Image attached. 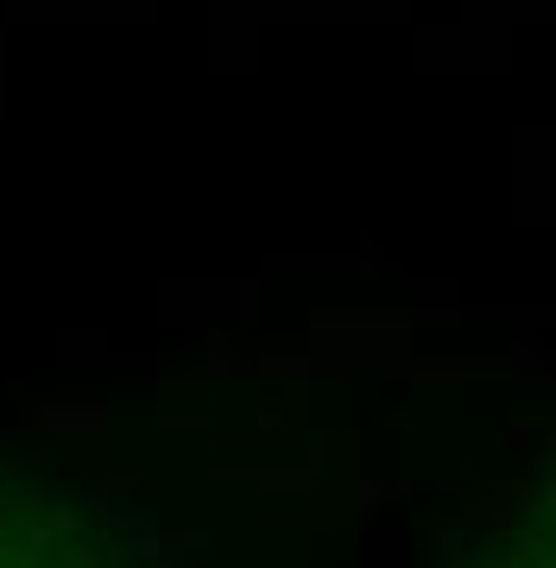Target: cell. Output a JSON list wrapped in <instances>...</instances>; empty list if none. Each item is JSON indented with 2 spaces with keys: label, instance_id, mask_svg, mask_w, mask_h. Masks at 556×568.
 Wrapping results in <instances>:
<instances>
[{
  "label": "cell",
  "instance_id": "7a4b0ae2",
  "mask_svg": "<svg viewBox=\"0 0 556 568\" xmlns=\"http://www.w3.org/2000/svg\"><path fill=\"white\" fill-rule=\"evenodd\" d=\"M468 568H556V461L538 474L531 499L519 505V518H512Z\"/></svg>",
  "mask_w": 556,
  "mask_h": 568
},
{
  "label": "cell",
  "instance_id": "6da1fadb",
  "mask_svg": "<svg viewBox=\"0 0 556 568\" xmlns=\"http://www.w3.org/2000/svg\"><path fill=\"white\" fill-rule=\"evenodd\" d=\"M0 568H177L139 512L26 474L0 480Z\"/></svg>",
  "mask_w": 556,
  "mask_h": 568
}]
</instances>
